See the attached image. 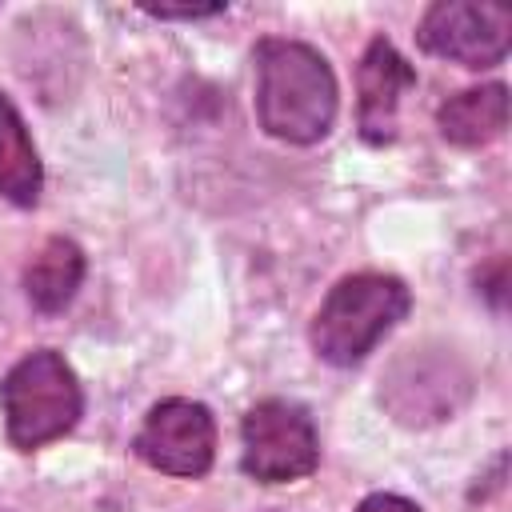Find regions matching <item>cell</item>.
Masks as SVG:
<instances>
[{
    "mask_svg": "<svg viewBox=\"0 0 512 512\" xmlns=\"http://www.w3.org/2000/svg\"><path fill=\"white\" fill-rule=\"evenodd\" d=\"M436 128L456 148H484L508 128V88L500 80L464 88L436 108Z\"/></svg>",
    "mask_w": 512,
    "mask_h": 512,
    "instance_id": "obj_9",
    "label": "cell"
},
{
    "mask_svg": "<svg viewBox=\"0 0 512 512\" xmlns=\"http://www.w3.org/2000/svg\"><path fill=\"white\" fill-rule=\"evenodd\" d=\"M416 40L424 52L460 68H492L512 48V12L504 4L436 0L424 8Z\"/></svg>",
    "mask_w": 512,
    "mask_h": 512,
    "instance_id": "obj_7",
    "label": "cell"
},
{
    "mask_svg": "<svg viewBox=\"0 0 512 512\" xmlns=\"http://www.w3.org/2000/svg\"><path fill=\"white\" fill-rule=\"evenodd\" d=\"M132 448L148 468L164 476L200 480L216 460V420L200 400L168 396L144 412Z\"/></svg>",
    "mask_w": 512,
    "mask_h": 512,
    "instance_id": "obj_6",
    "label": "cell"
},
{
    "mask_svg": "<svg viewBox=\"0 0 512 512\" xmlns=\"http://www.w3.org/2000/svg\"><path fill=\"white\" fill-rule=\"evenodd\" d=\"M144 12L156 20H204V16H220L224 4H212V8H144Z\"/></svg>",
    "mask_w": 512,
    "mask_h": 512,
    "instance_id": "obj_14",
    "label": "cell"
},
{
    "mask_svg": "<svg viewBox=\"0 0 512 512\" xmlns=\"http://www.w3.org/2000/svg\"><path fill=\"white\" fill-rule=\"evenodd\" d=\"M416 84V68L396 52V44L388 36H372L360 68H356V124L360 136L368 144H388L396 140V112H400V96Z\"/></svg>",
    "mask_w": 512,
    "mask_h": 512,
    "instance_id": "obj_8",
    "label": "cell"
},
{
    "mask_svg": "<svg viewBox=\"0 0 512 512\" xmlns=\"http://www.w3.org/2000/svg\"><path fill=\"white\" fill-rule=\"evenodd\" d=\"M476 284H480V292L492 300V308H504V288H508V260H504V256H496L488 268H480V272H476Z\"/></svg>",
    "mask_w": 512,
    "mask_h": 512,
    "instance_id": "obj_12",
    "label": "cell"
},
{
    "mask_svg": "<svg viewBox=\"0 0 512 512\" xmlns=\"http://www.w3.org/2000/svg\"><path fill=\"white\" fill-rule=\"evenodd\" d=\"M0 408L12 448L36 452L80 424L84 388L72 364L56 348H36L20 356L0 380Z\"/></svg>",
    "mask_w": 512,
    "mask_h": 512,
    "instance_id": "obj_3",
    "label": "cell"
},
{
    "mask_svg": "<svg viewBox=\"0 0 512 512\" xmlns=\"http://www.w3.org/2000/svg\"><path fill=\"white\" fill-rule=\"evenodd\" d=\"M320 464V432L304 404L268 396L240 420V468L260 484L312 476Z\"/></svg>",
    "mask_w": 512,
    "mask_h": 512,
    "instance_id": "obj_4",
    "label": "cell"
},
{
    "mask_svg": "<svg viewBox=\"0 0 512 512\" xmlns=\"http://www.w3.org/2000/svg\"><path fill=\"white\" fill-rule=\"evenodd\" d=\"M84 272H88L84 248L68 236H48L24 268V296L36 312L56 316L76 300V292L84 284Z\"/></svg>",
    "mask_w": 512,
    "mask_h": 512,
    "instance_id": "obj_10",
    "label": "cell"
},
{
    "mask_svg": "<svg viewBox=\"0 0 512 512\" xmlns=\"http://www.w3.org/2000/svg\"><path fill=\"white\" fill-rule=\"evenodd\" d=\"M356 512H420V504H412V500L400 496V492H368V496L356 504Z\"/></svg>",
    "mask_w": 512,
    "mask_h": 512,
    "instance_id": "obj_13",
    "label": "cell"
},
{
    "mask_svg": "<svg viewBox=\"0 0 512 512\" xmlns=\"http://www.w3.org/2000/svg\"><path fill=\"white\" fill-rule=\"evenodd\" d=\"M408 308L412 292L392 272L340 276L312 316V352L332 368H352L408 316Z\"/></svg>",
    "mask_w": 512,
    "mask_h": 512,
    "instance_id": "obj_2",
    "label": "cell"
},
{
    "mask_svg": "<svg viewBox=\"0 0 512 512\" xmlns=\"http://www.w3.org/2000/svg\"><path fill=\"white\" fill-rule=\"evenodd\" d=\"M256 64V120L272 140L316 144L332 132L340 84L328 56L304 40L264 36L252 48Z\"/></svg>",
    "mask_w": 512,
    "mask_h": 512,
    "instance_id": "obj_1",
    "label": "cell"
},
{
    "mask_svg": "<svg viewBox=\"0 0 512 512\" xmlns=\"http://www.w3.org/2000/svg\"><path fill=\"white\" fill-rule=\"evenodd\" d=\"M472 392V372L452 348H408L380 376V404L408 428L452 420Z\"/></svg>",
    "mask_w": 512,
    "mask_h": 512,
    "instance_id": "obj_5",
    "label": "cell"
},
{
    "mask_svg": "<svg viewBox=\"0 0 512 512\" xmlns=\"http://www.w3.org/2000/svg\"><path fill=\"white\" fill-rule=\"evenodd\" d=\"M44 192V164L28 124L8 92H0V196L16 208H36Z\"/></svg>",
    "mask_w": 512,
    "mask_h": 512,
    "instance_id": "obj_11",
    "label": "cell"
}]
</instances>
